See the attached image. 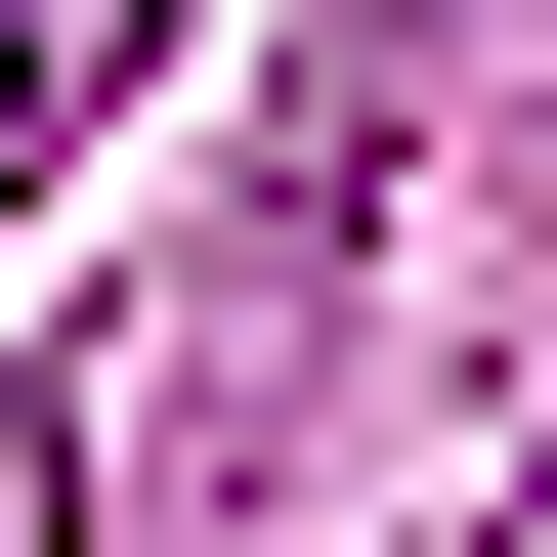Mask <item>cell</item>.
Returning a JSON list of instances; mask_svg holds the SVG:
<instances>
[{
  "label": "cell",
  "mask_w": 557,
  "mask_h": 557,
  "mask_svg": "<svg viewBox=\"0 0 557 557\" xmlns=\"http://www.w3.org/2000/svg\"><path fill=\"white\" fill-rule=\"evenodd\" d=\"M44 129H86V44H0V172H44Z\"/></svg>",
  "instance_id": "6da1fadb"
}]
</instances>
